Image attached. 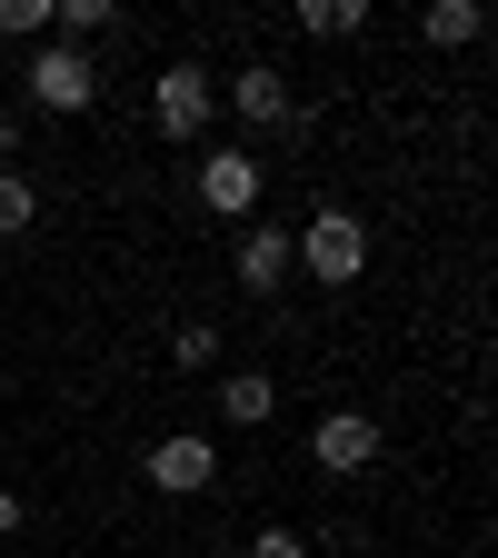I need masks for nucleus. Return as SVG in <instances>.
<instances>
[{
    "label": "nucleus",
    "mask_w": 498,
    "mask_h": 558,
    "mask_svg": "<svg viewBox=\"0 0 498 558\" xmlns=\"http://www.w3.org/2000/svg\"><path fill=\"white\" fill-rule=\"evenodd\" d=\"M220 409H230V418H240V429H259V418H269V409H279V389H269V369H240V379H230V389H220Z\"/></svg>",
    "instance_id": "nucleus-10"
},
{
    "label": "nucleus",
    "mask_w": 498,
    "mask_h": 558,
    "mask_svg": "<svg viewBox=\"0 0 498 558\" xmlns=\"http://www.w3.org/2000/svg\"><path fill=\"white\" fill-rule=\"evenodd\" d=\"M150 488H170V499L220 488V449H209V439H160V449H150Z\"/></svg>",
    "instance_id": "nucleus-6"
},
{
    "label": "nucleus",
    "mask_w": 498,
    "mask_h": 558,
    "mask_svg": "<svg viewBox=\"0 0 498 558\" xmlns=\"http://www.w3.org/2000/svg\"><path fill=\"white\" fill-rule=\"evenodd\" d=\"M279 269H290V240H279V230H250L240 240V290H279Z\"/></svg>",
    "instance_id": "nucleus-8"
},
{
    "label": "nucleus",
    "mask_w": 498,
    "mask_h": 558,
    "mask_svg": "<svg viewBox=\"0 0 498 558\" xmlns=\"http://www.w3.org/2000/svg\"><path fill=\"white\" fill-rule=\"evenodd\" d=\"M40 220V199H31V180H11V170H0V240H21Z\"/></svg>",
    "instance_id": "nucleus-13"
},
{
    "label": "nucleus",
    "mask_w": 498,
    "mask_h": 558,
    "mask_svg": "<svg viewBox=\"0 0 498 558\" xmlns=\"http://www.w3.org/2000/svg\"><path fill=\"white\" fill-rule=\"evenodd\" d=\"M250 558H309V538H290V529H259V538H250Z\"/></svg>",
    "instance_id": "nucleus-16"
},
{
    "label": "nucleus",
    "mask_w": 498,
    "mask_h": 558,
    "mask_svg": "<svg viewBox=\"0 0 498 558\" xmlns=\"http://www.w3.org/2000/svg\"><path fill=\"white\" fill-rule=\"evenodd\" d=\"M11 150H21V120H0V160H11Z\"/></svg>",
    "instance_id": "nucleus-18"
},
{
    "label": "nucleus",
    "mask_w": 498,
    "mask_h": 558,
    "mask_svg": "<svg viewBox=\"0 0 498 558\" xmlns=\"http://www.w3.org/2000/svg\"><path fill=\"white\" fill-rule=\"evenodd\" d=\"M50 21H70V31H110L120 11H110V0H50Z\"/></svg>",
    "instance_id": "nucleus-15"
},
{
    "label": "nucleus",
    "mask_w": 498,
    "mask_h": 558,
    "mask_svg": "<svg viewBox=\"0 0 498 558\" xmlns=\"http://www.w3.org/2000/svg\"><path fill=\"white\" fill-rule=\"evenodd\" d=\"M21 529V499H11V488H0V538H11Z\"/></svg>",
    "instance_id": "nucleus-17"
},
{
    "label": "nucleus",
    "mask_w": 498,
    "mask_h": 558,
    "mask_svg": "<svg viewBox=\"0 0 498 558\" xmlns=\"http://www.w3.org/2000/svg\"><path fill=\"white\" fill-rule=\"evenodd\" d=\"M230 100H240V120H259V130H279V120H290V81H279V70H240V81H230Z\"/></svg>",
    "instance_id": "nucleus-7"
},
{
    "label": "nucleus",
    "mask_w": 498,
    "mask_h": 558,
    "mask_svg": "<svg viewBox=\"0 0 498 558\" xmlns=\"http://www.w3.org/2000/svg\"><path fill=\"white\" fill-rule=\"evenodd\" d=\"M300 31H369V0H300Z\"/></svg>",
    "instance_id": "nucleus-12"
},
{
    "label": "nucleus",
    "mask_w": 498,
    "mask_h": 558,
    "mask_svg": "<svg viewBox=\"0 0 498 558\" xmlns=\"http://www.w3.org/2000/svg\"><path fill=\"white\" fill-rule=\"evenodd\" d=\"M209 100H220V90H209V70H199V60H170V70H160V90H150V110H160L170 140H199V130H209Z\"/></svg>",
    "instance_id": "nucleus-2"
},
{
    "label": "nucleus",
    "mask_w": 498,
    "mask_h": 558,
    "mask_svg": "<svg viewBox=\"0 0 498 558\" xmlns=\"http://www.w3.org/2000/svg\"><path fill=\"white\" fill-rule=\"evenodd\" d=\"M0 31H11V40H40L50 31V0H0Z\"/></svg>",
    "instance_id": "nucleus-14"
},
{
    "label": "nucleus",
    "mask_w": 498,
    "mask_h": 558,
    "mask_svg": "<svg viewBox=\"0 0 498 558\" xmlns=\"http://www.w3.org/2000/svg\"><path fill=\"white\" fill-rule=\"evenodd\" d=\"M290 259H309L319 279H339V290H349V279L369 269V230L349 220V209H319V220H309V230L290 240Z\"/></svg>",
    "instance_id": "nucleus-1"
},
{
    "label": "nucleus",
    "mask_w": 498,
    "mask_h": 558,
    "mask_svg": "<svg viewBox=\"0 0 498 558\" xmlns=\"http://www.w3.org/2000/svg\"><path fill=\"white\" fill-rule=\"evenodd\" d=\"M170 360L180 369H209V360H220V319H180L170 329Z\"/></svg>",
    "instance_id": "nucleus-11"
},
{
    "label": "nucleus",
    "mask_w": 498,
    "mask_h": 558,
    "mask_svg": "<svg viewBox=\"0 0 498 558\" xmlns=\"http://www.w3.org/2000/svg\"><path fill=\"white\" fill-rule=\"evenodd\" d=\"M309 449H319V469H329V478H360V469L379 459V418H369V409H329Z\"/></svg>",
    "instance_id": "nucleus-3"
},
{
    "label": "nucleus",
    "mask_w": 498,
    "mask_h": 558,
    "mask_svg": "<svg viewBox=\"0 0 498 558\" xmlns=\"http://www.w3.org/2000/svg\"><path fill=\"white\" fill-rule=\"evenodd\" d=\"M199 199L220 209V220H240V209L259 199V160L250 150H199Z\"/></svg>",
    "instance_id": "nucleus-5"
},
{
    "label": "nucleus",
    "mask_w": 498,
    "mask_h": 558,
    "mask_svg": "<svg viewBox=\"0 0 498 558\" xmlns=\"http://www.w3.org/2000/svg\"><path fill=\"white\" fill-rule=\"evenodd\" d=\"M418 31H429V50L478 40V0H429V11H418Z\"/></svg>",
    "instance_id": "nucleus-9"
},
{
    "label": "nucleus",
    "mask_w": 498,
    "mask_h": 558,
    "mask_svg": "<svg viewBox=\"0 0 498 558\" xmlns=\"http://www.w3.org/2000/svg\"><path fill=\"white\" fill-rule=\"evenodd\" d=\"M90 90H100V70H90L81 50H40V60H31V100H40V110H90Z\"/></svg>",
    "instance_id": "nucleus-4"
}]
</instances>
